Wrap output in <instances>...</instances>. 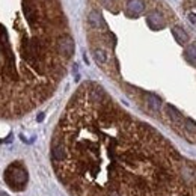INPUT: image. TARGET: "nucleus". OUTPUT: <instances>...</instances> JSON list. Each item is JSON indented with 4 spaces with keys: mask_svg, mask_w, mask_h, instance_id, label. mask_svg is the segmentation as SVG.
<instances>
[{
    "mask_svg": "<svg viewBox=\"0 0 196 196\" xmlns=\"http://www.w3.org/2000/svg\"><path fill=\"white\" fill-rule=\"evenodd\" d=\"M50 160L71 196H196L195 164L97 81L67 103Z\"/></svg>",
    "mask_w": 196,
    "mask_h": 196,
    "instance_id": "f257e3e1",
    "label": "nucleus"
},
{
    "mask_svg": "<svg viewBox=\"0 0 196 196\" xmlns=\"http://www.w3.org/2000/svg\"><path fill=\"white\" fill-rule=\"evenodd\" d=\"M72 56L60 0H0V119H20L48 101Z\"/></svg>",
    "mask_w": 196,
    "mask_h": 196,
    "instance_id": "f03ea898",
    "label": "nucleus"
},
{
    "mask_svg": "<svg viewBox=\"0 0 196 196\" xmlns=\"http://www.w3.org/2000/svg\"><path fill=\"white\" fill-rule=\"evenodd\" d=\"M5 181L12 190H23L27 181H29V173L26 171L21 163H12L5 171Z\"/></svg>",
    "mask_w": 196,
    "mask_h": 196,
    "instance_id": "7ed1b4c3",
    "label": "nucleus"
},
{
    "mask_svg": "<svg viewBox=\"0 0 196 196\" xmlns=\"http://www.w3.org/2000/svg\"><path fill=\"white\" fill-rule=\"evenodd\" d=\"M166 113H168V116H169V119H171V122H172L175 127H180L184 130V118H183V115L173 107L172 104H166Z\"/></svg>",
    "mask_w": 196,
    "mask_h": 196,
    "instance_id": "20e7f679",
    "label": "nucleus"
},
{
    "mask_svg": "<svg viewBox=\"0 0 196 196\" xmlns=\"http://www.w3.org/2000/svg\"><path fill=\"white\" fill-rule=\"evenodd\" d=\"M145 101H146V104L150 106L151 110L159 112V109L162 107V101H160V98H159V97H155L154 94H145Z\"/></svg>",
    "mask_w": 196,
    "mask_h": 196,
    "instance_id": "39448f33",
    "label": "nucleus"
},
{
    "mask_svg": "<svg viewBox=\"0 0 196 196\" xmlns=\"http://www.w3.org/2000/svg\"><path fill=\"white\" fill-rule=\"evenodd\" d=\"M172 35L175 36V39L181 44V46H184L185 42L189 41V35L184 32V29L183 27H178V26H175L172 29Z\"/></svg>",
    "mask_w": 196,
    "mask_h": 196,
    "instance_id": "423d86ee",
    "label": "nucleus"
},
{
    "mask_svg": "<svg viewBox=\"0 0 196 196\" xmlns=\"http://www.w3.org/2000/svg\"><path fill=\"white\" fill-rule=\"evenodd\" d=\"M184 130H185V133L190 136L189 139H192V142H193L195 137H196V122L195 121H192V119H185L184 121Z\"/></svg>",
    "mask_w": 196,
    "mask_h": 196,
    "instance_id": "0eeeda50",
    "label": "nucleus"
},
{
    "mask_svg": "<svg viewBox=\"0 0 196 196\" xmlns=\"http://www.w3.org/2000/svg\"><path fill=\"white\" fill-rule=\"evenodd\" d=\"M187 56L192 62H196V44H192L187 48Z\"/></svg>",
    "mask_w": 196,
    "mask_h": 196,
    "instance_id": "6e6552de",
    "label": "nucleus"
},
{
    "mask_svg": "<svg viewBox=\"0 0 196 196\" xmlns=\"http://www.w3.org/2000/svg\"><path fill=\"white\" fill-rule=\"evenodd\" d=\"M187 17H189V21H190L192 24H195V26H196V14H192V12H190V14H189Z\"/></svg>",
    "mask_w": 196,
    "mask_h": 196,
    "instance_id": "1a4fd4ad",
    "label": "nucleus"
}]
</instances>
